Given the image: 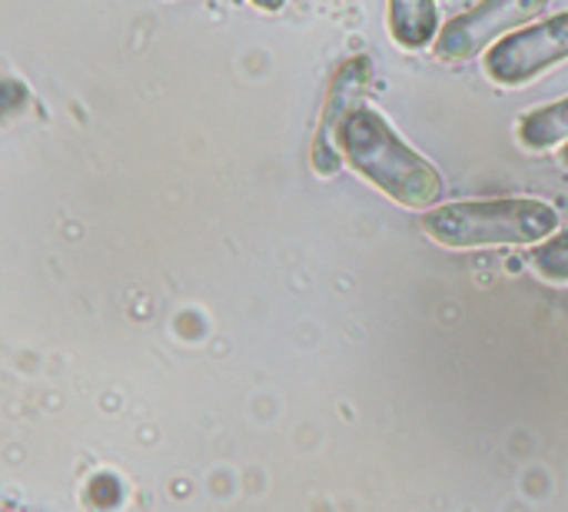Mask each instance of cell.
<instances>
[{
    "label": "cell",
    "instance_id": "cell-1",
    "mask_svg": "<svg viewBox=\"0 0 568 512\" xmlns=\"http://www.w3.org/2000/svg\"><path fill=\"white\" fill-rule=\"evenodd\" d=\"M336 143L343 150V160L366 183L379 187L389 200L409 210H426L443 197L439 170L423 153H416L379 110L366 103L356 107L339 127Z\"/></svg>",
    "mask_w": 568,
    "mask_h": 512
},
{
    "label": "cell",
    "instance_id": "cell-2",
    "mask_svg": "<svg viewBox=\"0 0 568 512\" xmlns=\"http://www.w3.org/2000/svg\"><path fill=\"white\" fill-rule=\"evenodd\" d=\"M423 233L446 250L532 247L559 233V210L532 197L456 200L423 217Z\"/></svg>",
    "mask_w": 568,
    "mask_h": 512
},
{
    "label": "cell",
    "instance_id": "cell-3",
    "mask_svg": "<svg viewBox=\"0 0 568 512\" xmlns=\"http://www.w3.org/2000/svg\"><path fill=\"white\" fill-rule=\"evenodd\" d=\"M568 60V10L526 23L486 50L483 70L499 87H526Z\"/></svg>",
    "mask_w": 568,
    "mask_h": 512
},
{
    "label": "cell",
    "instance_id": "cell-4",
    "mask_svg": "<svg viewBox=\"0 0 568 512\" xmlns=\"http://www.w3.org/2000/svg\"><path fill=\"white\" fill-rule=\"evenodd\" d=\"M549 7V0H483L479 7L453 17L436 37V57L446 63H466L479 57L489 43L503 40L516 27L532 23Z\"/></svg>",
    "mask_w": 568,
    "mask_h": 512
},
{
    "label": "cell",
    "instance_id": "cell-5",
    "mask_svg": "<svg viewBox=\"0 0 568 512\" xmlns=\"http://www.w3.org/2000/svg\"><path fill=\"white\" fill-rule=\"evenodd\" d=\"M369 77H373V60L366 53L349 57L333 73L329 90H326V103H323V113H320V127H316V137H313V170L320 177H336L339 167L346 163L336 137H339V127L349 120V113L356 107H363L359 97H363Z\"/></svg>",
    "mask_w": 568,
    "mask_h": 512
},
{
    "label": "cell",
    "instance_id": "cell-6",
    "mask_svg": "<svg viewBox=\"0 0 568 512\" xmlns=\"http://www.w3.org/2000/svg\"><path fill=\"white\" fill-rule=\"evenodd\" d=\"M389 37L406 50L436 43L439 37L436 0H389Z\"/></svg>",
    "mask_w": 568,
    "mask_h": 512
},
{
    "label": "cell",
    "instance_id": "cell-7",
    "mask_svg": "<svg viewBox=\"0 0 568 512\" xmlns=\"http://www.w3.org/2000/svg\"><path fill=\"white\" fill-rule=\"evenodd\" d=\"M516 140L532 153H549L552 147L568 143V97L523 113L516 123Z\"/></svg>",
    "mask_w": 568,
    "mask_h": 512
},
{
    "label": "cell",
    "instance_id": "cell-8",
    "mask_svg": "<svg viewBox=\"0 0 568 512\" xmlns=\"http://www.w3.org/2000/svg\"><path fill=\"white\" fill-rule=\"evenodd\" d=\"M532 270L549 283H568V230L539 243L529 257Z\"/></svg>",
    "mask_w": 568,
    "mask_h": 512
},
{
    "label": "cell",
    "instance_id": "cell-9",
    "mask_svg": "<svg viewBox=\"0 0 568 512\" xmlns=\"http://www.w3.org/2000/svg\"><path fill=\"white\" fill-rule=\"evenodd\" d=\"M253 7H260V10H280L286 0H250Z\"/></svg>",
    "mask_w": 568,
    "mask_h": 512
},
{
    "label": "cell",
    "instance_id": "cell-10",
    "mask_svg": "<svg viewBox=\"0 0 568 512\" xmlns=\"http://www.w3.org/2000/svg\"><path fill=\"white\" fill-rule=\"evenodd\" d=\"M562 167H568V143H566V150H562Z\"/></svg>",
    "mask_w": 568,
    "mask_h": 512
}]
</instances>
